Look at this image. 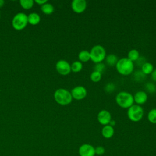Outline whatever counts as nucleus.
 <instances>
[{
	"label": "nucleus",
	"instance_id": "1",
	"mask_svg": "<svg viewBox=\"0 0 156 156\" xmlns=\"http://www.w3.org/2000/svg\"><path fill=\"white\" fill-rule=\"evenodd\" d=\"M115 66L118 72L124 76L130 74L134 68L133 62L130 60L127 57H122L119 59Z\"/></svg>",
	"mask_w": 156,
	"mask_h": 156
},
{
	"label": "nucleus",
	"instance_id": "2",
	"mask_svg": "<svg viewBox=\"0 0 156 156\" xmlns=\"http://www.w3.org/2000/svg\"><path fill=\"white\" fill-rule=\"evenodd\" d=\"M54 98L56 102L61 105H68L73 100L71 92L62 88L55 90L54 94Z\"/></svg>",
	"mask_w": 156,
	"mask_h": 156
},
{
	"label": "nucleus",
	"instance_id": "3",
	"mask_svg": "<svg viewBox=\"0 0 156 156\" xmlns=\"http://www.w3.org/2000/svg\"><path fill=\"white\" fill-rule=\"evenodd\" d=\"M117 104L123 108H129L134 103L133 96L127 91H121L118 93L115 98Z\"/></svg>",
	"mask_w": 156,
	"mask_h": 156
},
{
	"label": "nucleus",
	"instance_id": "4",
	"mask_svg": "<svg viewBox=\"0 0 156 156\" xmlns=\"http://www.w3.org/2000/svg\"><path fill=\"white\" fill-rule=\"evenodd\" d=\"M90 60L94 63H98L102 62L106 57V51L105 48L100 45H94L90 52Z\"/></svg>",
	"mask_w": 156,
	"mask_h": 156
},
{
	"label": "nucleus",
	"instance_id": "5",
	"mask_svg": "<svg viewBox=\"0 0 156 156\" xmlns=\"http://www.w3.org/2000/svg\"><path fill=\"white\" fill-rule=\"evenodd\" d=\"M28 23L27 15L23 12L16 13L13 18L12 25L14 29L21 30L24 29Z\"/></svg>",
	"mask_w": 156,
	"mask_h": 156
},
{
	"label": "nucleus",
	"instance_id": "6",
	"mask_svg": "<svg viewBox=\"0 0 156 156\" xmlns=\"http://www.w3.org/2000/svg\"><path fill=\"white\" fill-rule=\"evenodd\" d=\"M144 110L139 105L133 104L127 110V116L133 122H138L143 117Z\"/></svg>",
	"mask_w": 156,
	"mask_h": 156
},
{
	"label": "nucleus",
	"instance_id": "7",
	"mask_svg": "<svg viewBox=\"0 0 156 156\" xmlns=\"http://www.w3.org/2000/svg\"><path fill=\"white\" fill-rule=\"evenodd\" d=\"M55 69L61 75L66 76L71 71V65L65 60H60L55 64Z\"/></svg>",
	"mask_w": 156,
	"mask_h": 156
},
{
	"label": "nucleus",
	"instance_id": "8",
	"mask_svg": "<svg viewBox=\"0 0 156 156\" xmlns=\"http://www.w3.org/2000/svg\"><path fill=\"white\" fill-rule=\"evenodd\" d=\"M71 94L73 99H75L76 100H82L87 96V91L83 86L79 85L74 87L71 90Z\"/></svg>",
	"mask_w": 156,
	"mask_h": 156
},
{
	"label": "nucleus",
	"instance_id": "9",
	"mask_svg": "<svg viewBox=\"0 0 156 156\" xmlns=\"http://www.w3.org/2000/svg\"><path fill=\"white\" fill-rule=\"evenodd\" d=\"M71 9L76 13L83 12L87 6L85 0H73L71 2Z\"/></svg>",
	"mask_w": 156,
	"mask_h": 156
},
{
	"label": "nucleus",
	"instance_id": "10",
	"mask_svg": "<svg viewBox=\"0 0 156 156\" xmlns=\"http://www.w3.org/2000/svg\"><path fill=\"white\" fill-rule=\"evenodd\" d=\"M98 122L104 126L109 124L110 121L112 120V116L110 113L107 110H101L97 116Z\"/></svg>",
	"mask_w": 156,
	"mask_h": 156
},
{
	"label": "nucleus",
	"instance_id": "11",
	"mask_svg": "<svg viewBox=\"0 0 156 156\" xmlns=\"http://www.w3.org/2000/svg\"><path fill=\"white\" fill-rule=\"evenodd\" d=\"M79 154L80 156H94L95 148L89 144H83L80 146Z\"/></svg>",
	"mask_w": 156,
	"mask_h": 156
},
{
	"label": "nucleus",
	"instance_id": "12",
	"mask_svg": "<svg viewBox=\"0 0 156 156\" xmlns=\"http://www.w3.org/2000/svg\"><path fill=\"white\" fill-rule=\"evenodd\" d=\"M134 102L137 105L144 104L147 100V94L144 91H138L133 96Z\"/></svg>",
	"mask_w": 156,
	"mask_h": 156
},
{
	"label": "nucleus",
	"instance_id": "13",
	"mask_svg": "<svg viewBox=\"0 0 156 156\" xmlns=\"http://www.w3.org/2000/svg\"><path fill=\"white\" fill-rule=\"evenodd\" d=\"M115 130L112 126L109 124L105 125L102 129V135L105 138H110L113 136Z\"/></svg>",
	"mask_w": 156,
	"mask_h": 156
},
{
	"label": "nucleus",
	"instance_id": "14",
	"mask_svg": "<svg viewBox=\"0 0 156 156\" xmlns=\"http://www.w3.org/2000/svg\"><path fill=\"white\" fill-rule=\"evenodd\" d=\"M27 20L28 23L31 25H37L38 24L41 20L40 16L37 13H30L29 15H27Z\"/></svg>",
	"mask_w": 156,
	"mask_h": 156
},
{
	"label": "nucleus",
	"instance_id": "15",
	"mask_svg": "<svg viewBox=\"0 0 156 156\" xmlns=\"http://www.w3.org/2000/svg\"><path fill=\"white\" fill-rule=\"evenodd\" d=\"M154 66L150 62H145L141 66V72L144 75L151 74L154 70Z\"/></svg>",
	"mask_w": 156,
	"mask_h": 156
},
{
	"label": "nucleus",
	"instance_id": "16",
	"mask_svg": "<svg viewBox=\"0 0 156 156\" xmlns=\"http://www.w3.org/2000/svg\"><path fill=\"white\" fill-rule=\"evenodd\" d=\"M78 58L81 62H87L90 60V53L87 50L81 51L78 54Z\"/></svg>",
	"mask_w": 156,
	"mask_h": 156
},
{
	"label": "nucleus",
	"instance_id": "17",
	"mask_svg": "<svg viewBox=\"0 0 156 156\" xmlns=\"http://www.w3.org/2000/svg\"><path fill=\"white\" fill-rule=\"evenodd\" d=\"M140 57V52L137 49H132L130 50L127 54V58L132 62H136Z\"/></svg>",
	"mask_w": 156,
	"mask_h": 156
},
{
	"label": "nucleus",
	"instance_id": "18",
	"mask_svg": "<svg viewBox=\"0 0 156 156\" xmlns=\"http://www.w3.org/2000/svg\"><path fill=\"white\" fill-rule=\"evenodd\" d=\"M105 62L107 63V65H110V66H114L116 65V63L118 61V57L113 54H110L109 55H108L107 56L105 57Z\"/></svg>",
	"mask_w": 156,
	"mask_h": 156
},
{
	"label": "nucleus",
	"instance_id": "19",
	"mask_svg": "<svg viewBox=\"0 0 156 156\" xmlns=\"http://www.w3.org/2000/svg\"><path fill=\"white\" fill-rule=\"evenodd\" d=\"M41 10L42 12L44 13V14L50 15L54 12V8L51 4L46 2L44 4L41 5Z\"/></svg>",
	"mask_w": 156,
	"mask_h": 156
},
{
	"label": "nucleus",
	"instance_id": "20",
	"mask_svg": "<svg viewBox=\"0 0 156 156\" xmlns=\"http://www.w3.org/2000/svg\"><path fill=\"white\" fill-rule=\"evenodd\" d=\"M83 68L82 63L79 60L73 62L71 65V71L74 73H78L82 70Z\"/></svg>",
	"mask_w": 156,
	"mask_h": 156
},
{
	"label": "nucleus",
	"instance_id": "21",
	"mask_svg": "<svg viewBox=\"0 0 156 156\" xmlns=\"http://www.w3.org/2000/svg\"><path fill=\"white\" fill-rule=\"evenodd\" d=\"M34 1L32 0H21L20 4L21 7L26 10H29L31 9L34 5Z\"/></svg>",
	"mask_w": 156,
	"mask_h": 156
},
{
	"label": "nucleus",
	"instance_id": "22",
	"mask_svg": "<svg viewBox=\"0 0 156 156\" xmlns=\"http://www.w3.org/2000/svg\"><path fill=\"white\" fill-rule=\"evenodd\" d=\"M147 119L151 123L156 124V108H152L149 112Z\"/></svg>",
	"mask_w": 156,
	"mask_h": 156
},
{
	"label": "nucleus",
	"instance_id": "23",
	"mask_svg": "<svg viewBox=\"0 0 156 156\" xmlns=\"http://www.w3.org/2000/svg\"><path fill=\"white\" fill-rule=\"evenodd\" d=\"M102 78V74L99 72L93 71L90 74V79L94 82H98L101 80Z\"/></svg>",
	"mask_w": 156,
	"mask_h": 156
},
{
	"label": "nucleus",
	"instance_id": "24",
	"mask_svg": "<svg viewBox=\"0 0 156 156\" xmlns=\"http://www.w3.org/2000/svg\"><path fill=\"white\" fill-rule=\"evenodd\" d=\"M105 65L102 62L96 63L94 66V71L99 72L101 74L105 71Z\"/></svg>",
	"mask_w": 156,
	"mask_h": 156
},
{
	"label": "nucleus",
	"instance_id": "25",
	"mask_svg": "<svg viewBox=\"0 0 156 156\" xmlns=\"http://www.w3.org/2000/svg\"><path fill=\"white\" fill-rule=\"evenodd\" d=\"M145 87H146V90L148 92H149L150 93H155V91H156V86L154 83H152L151 82L146 83Z\"/></svg>",
	"mask_w": 156,
	"mask_h": 156
},
{
	"label": "nucleus",
	"instance_id": "26",
	"mask_svg": "<svg viewBox=\"0 0 156 156\" xmlns=\"http://www.w3.org/2000/svg\"><path fill=\"white\" fill-rule=\"evenodd\" d=\"M115 89V85L113 83H108L104 87V90L107 93H112Z\"/></svg>",
	"mask_w": 156,
	"mask_h": 156
},
{
	"label": "nucleus",
	"instance_id": "27",
	"mask_svg": "<svg viewBox=\"0 0 156 156\" xmlns=\"http://www.w3.org/2000/svg\"><path fill=\"white\" fill-rule=\"evenodd\" d=\"M105 152V149L102 146H98L95 148V154L101 155Z\"/></svg>",
	"mask_w": 156,
	"mask_h": 156
},
{
	"label": "nucleus",
	"instance_id": "28",
	"mask_svg": "<svg viewBox=\"0 0 156 156\" xmlns=\"http://www.w3.org/2000/svg\"><path fill=\"white\" fill-rule=\"evenodd\" d=\"M144 74L141 72V71H136V72H135V79H138V80H140V79L141 78H143V76L144 77Z\"/></svg>",
	"mask_w": 156,
	"mask_h": 156
},
{
	"label": "nucleus",
	"instance_id": "29",
	"mask_svg": "<svg viewBox=\"0 0 156 156\" xmlns=\"http://www.w3.org/2000/svg\"><path fill=\"white\" fill-rule=\"evenodd\" d=\"M34 2H35V3H37V4L41 5H42L44 4L45 3L48 2L47 0H35Z\"/></svg>",
	"mask_w": 156,
	"mask_h": 156
},
{
	"label": "nucleus",
	"instance_id": "30",
	"mask_svg": "<svg viewBox=\"0 0 156 156\" xmlns=\"http://www.w3.org/2000/svg\"><path fill=\"white\" fill-rule=\"evenodd\" d=\"M151 76L152 79L154 81L156 82V69H154L153 70V71H152V73L151 74Z\"/></svg>",
	"mask_w": 156,
	"mask_h": 156
},
{
	"label": "nucleus",
	"instance_id": "31",
	"mask_svg": "<svg viewBox=\"0 0 156 156\" xmlns=\"http://www.w3.org/2000/svg\"><path fill=\"white\" fill-rule=\"evenodd\" d=\"M109 125L110 126H115V121H113V120H111L110 121V123H109Z\"/></svg>",
	"mask_w": 156,
	"mask_h": 156
},
{
	"label": "nucleus",
	"instance_id": "32",
	"mask_svg": "<svg viewBox=\"0 0 156 156\" xmlns=\"http://www.w3.org/2000/svg\"><path fill=\"white\" fill-rule=\"evenodd\" d=\"M4 4V1L3 0H0V8L2 7Z\"/></svg>",
	"mask_w": 156,
	"mask_h": 156
},
{
	"label": "nucleus",
	"instance_id": "33",
	"mask_svg": "<svg viewBox=\"0 0 156 156\" xmlns=\"http://www.w3.org/2000/svg\"><path fill=\"white\" fill-rule=\"evenodd\" d=\"M0 17H1V13H0Z\"/></svg>",
	"mask_w": 156,
	"mask_h": 156
}]
</instances>
